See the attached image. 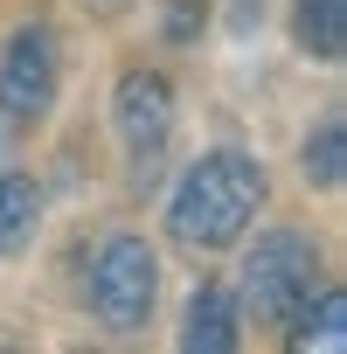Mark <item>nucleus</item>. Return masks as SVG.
Returning a JSON list of instances; mask_svg holds the SVG:
<instances>
[{"label":"nucleus","instance_id":"f257e3e1","mask_svg":"<svg viewBox=\"0 0 347 354\" xmlns=\"http://www.w3.org/2000/svg\"><path fill=\"white\" fill-rule=\"evenodd\" d=\"M271 202V174L257 153L243 146H209L181 167V181L167 195V236L195 250V257H216V250H236L257 216Z\"/></svg>","mask_w":347,"mask_h":354},{"label":"nucleus","instance_id":"f03ea898","mask_svg":"<svg viewBox=\"0 0 347 354\" xmlns=\"http://www.w3.org/2000/svg\"><path fill=\"white\" fill-rule=\"evenodd\" d=\"M243 271H236V306H243V326H285L326 278L319 264V243L306 230H257L243 236Z\"/></svg>","mask_w":347,"mask_h":354},{"label":"nucleus","instance_id":"7ed1b4c3","mask_svg":"<svg viewBox=\"0 0 347 354\" xmlns=\"http://www.w3.org/2000/svg\"><path fill=\"white\" fill-rule=\"evenodd\" d=\"M153 306H160V250L139 230L97 236V250L84 264V313L111 340H132V333H146Z\"/></svg>","mask_w":347,"mask_h":354},{"label":"nucleus","instance_id":"20e7f679","mask_svg":"<svg viewBox=\"0 0 347 354\" xmlns=\"http://www.w3.org/2000/svg\"><path fill=\"white\" fill-rule=\"evenodd\" d=\"M174 125H181V104H174L167 70L125 63L118 84H111V132H118V153H125L132 195H153V188H160L167 153H174Z\"/></svg>","mask_w":347,"mask_h":354},{"label":"nucleus","instance_id":"39448f33","mask_svg":"<svg viewBox=\"0 0 347 354\" xmlns=\"http://www.w3.org/2000/svg\"><path fill=\"white\" fill-rule=\"evenodd\" d=\"M63 104V35L49 21H21L0 42V125L35 132Z\"/></svg>","mask_w":347,"mask_h":354},{"label":"nucleus","instance_id":"423d86ee","mask_svg":"<svg viewBox=\"0 0 347 354\" xmlns=\"http://www.w3.org/2000/svg\"><path fill=\"white\" fill-rule=\"evenodd\" d=\"M181 354H236L243 347V306L229 278H202L181 306V333H174Z\"/></svg>","mask_w":347,"mask_h":354},{"label":"nucleus","instance_id":"0eeeda50","mask_svg":"<svg viewBox=\"0 0 347 354\" xmlns=\"http://www.w3.org/2000/svg\"><path fill=\"white\" fill-rule=\"evenodd\" d=\"M285 347H292V354H312V347H319V354H340V347H347V292H340V285H319V292L285 319Z\"/></svg>","mask_w":347,"mask_h":354},{"label":"nucleus","instance_id":"6e6552de","mask_svg":"<svg viewBox=\"0 0 347 354\" xmlns=\"http://www.w3.org/2000/svg\"><path fill=\"white\" fill-rule=\"evenodd\" d=\"M42 230V181L21 167H0V264L21 257Z\"/></svg>","mask_w":347,"mask_h":354},{"label":"nucleus","instance_id":"1a4fd4ad","mask_svg":"<svg viewBox=\"0 0 347 354\" xmlns=\"http://www.w3.org/2000/svg\"><path fill=\"white\" fill-rule=\"evenodd\" d=\"M292 49L333 70L347 56V0H292Z\"/></svg>","mask_w":347,"mask_h":354},{"label":"nucleus","instance_id":"9d476101","mask_svg":"<svg viewBox=\"0 0 347 354\" xmlns=\"http://www.w3.org/2000/svg\"><path fill=\"white\" fill-rule=\"evenodd\" d=\"M299 181H306L312 195H333V188L347 181V118H340V111H319L312 132L299 139Z\"/></svg>","mask_w":347,"mask_h":354},{"label":"nucleus","instance_id":"9b49d317","mask_svg":"<svg viewBox=\"0 0 347 354\" xmlns=\"http://www.w3.org/2000/svg\"><path fill=\"white\" fill-rule=\"evenodd\" d=\"M209 28V0H160V35L167 42H195Z\"/></svg>","mask_w":347,"mask_h":354},{"label":"nucleus","instance_id":"f8f14e48","mask_svg":"<svg viewBox=\"0 0 347 354\" xmlns=\"http://www.w3.org/2000/svg\"><path fill=\"white\" fill-rule=\"evenodd\" d=\"M77 8H84L91 21H125V15L139 8V0H77Z\"/></svg>","mask_w":347,"mask_h":354}]
</instances>
